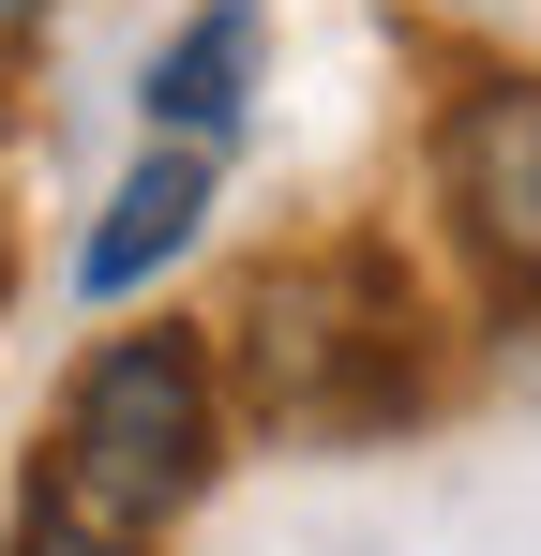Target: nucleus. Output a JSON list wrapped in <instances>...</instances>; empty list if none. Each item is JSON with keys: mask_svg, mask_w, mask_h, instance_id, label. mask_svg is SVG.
Returning <instances> with one entry per match:
<instances>
[{"mask_svg": "<svg viewBox=\"0 0 541 556\" xmlns=\"http://www.w3.org/2000/svg\"><path fill=\"white\" fill-rule=\"evenodd\" d=\"M0 556H166V542H121V527H76V511H46V496H15V542Z\"/></svg>", "mask_w": 541, "mask_h": 556, "instance_id": "obj_6", "label": "nucleus"}, {"mask_svg": "<svg viewBox=\"0 0 541 556\" xmlns=\"http://www.w3.org/2000/svg\"><path fill=\"white\" fill-rule=\"evenodd\" d=\"M256 61H270L256 0H196V15L151 30V61H136V121H151L166 151H226V136L256 121Z\"/></svg>", "mask_w": 541, "mask_h": 556, "instance_id": "obj_5", "label": "nucleus"}, {"mask_svg": "<svg viewBox=\"0 0 541 556\" xmlns=\"http://www.w3.org/2000/svg\"><path fill=\"white\" fill-rule=\"evenodd\" d=\"M211 481H226V376H211V331L136 316V331L76 346L61 406H46V452H30V496L76 511V527H121V542H166Z\"/></svg>", "mask_w": 541, "mask_h": 556, "instance_id": "obj_2", "label": "nucleus"}, {"mask_svg": "<svg viewBox=\"0 0 541 556\" xmlns=\"http://www.w3.org/2000/svg\"><path fill=\"white\" fill-rule=\"evenodd\" d=\"M46 15H61V0H0V46H15V30H46Z\"/></svg>", "mask_w": 541, "mask_h": 556, "instance_id": "obj_7", "label": "nucleus"}, {"mask_svg": "<svg viewBox=\"0 0 541 556\" xmlns=\"http://www.w3.org/2000/svg\"><path fill=\"white\" fill-rule=\"evenodd\" d=\"M211 211H226V151H136L121 181H105V211H90L76 241V301H151V286L211 241Z\"/></svg>", "mask_w": 541, "mask_h": 556, "instance_id": "obj_4", "label": "nucleus"}, {"mask_svg": "<svg viewBox=\"0 0 541 556\" xmlns=\"http://www.w3.org/2000/svg\"><path fill=\"white\" fill-rule=\"evenodd\" d=\"M0 121H15V91H0Z\"/></svg>", "mask_w": 541, "mask_h": 556, "instance_id": "obj_8", "label": "nucleus"}, {"mask_svg": "<svg viewBox=\"0 0 541 556\" xmlns=\"http://www.w3.org/2000/svg\"><path fill=\"white\" fill-rule=\"evenodd\" d=\"M211 376H226V406H256L286 437H406L422 406H437V301L406 271V241H301V256H270L241 286V316L211 331Z\"/></svg>", "mask_w": 541, "mask_h": 556, "instance_id": "obj_1", "label": "nucleus"}, {"mask_svg": "<svg viewBox=\"0 0 541 556\" xmlns=\"http://www.w3.org/2000/svg\"><path fill=\"white\" fill-rule=\"evenodd\" d=\"M422 195H437L451 256L527 316L541 301V76L527 61H481V76L437 91V121H422Z\"/></svg>", "mask_w": 541, "mask_h": 556, "instance_id": "obj_3", "label": "nucleus"}]
</instances>
